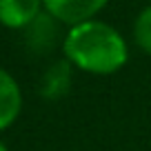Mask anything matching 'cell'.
Wrapping results in <instances>:
<instances>
[{
  "instance_id": "3",
  "label": "cell",
  "mask_w": 151,
  "mask_h": 151,
  "mask_svg": "<svg viewBox=\"0 0 151 151\" xmlns=\"http://www.w3.org/2000/svg\"><path fill=\"white\" fill-rule=\"evenodd\" d=\"M109 0H42L45 11L60 20L67 29L73 24L93 20L107 7Z\"/></svg>"
},
{
  "instance_id": "2",
  "label": "cell",
  "mask_w": 151,
  "mask_h": 151,
  "mask_svg": "<svg viewBox=\"0 0 151 151\" xmlns=\"http://www.w3.org/2000/svg\"><path fill=\"white\" fill-rule=\"evenodd\" d=\"M62 27L65 24L60 20H56L51 14L42 11L27 29L20 31L22 33V40H24V47L31 53H36V56H47V53H51L58 47L62 49L65 33H67Z\"/></svg>"
},
{
  "instance_id": "4",
  "label": "cell",
  "mask_w": 151,
  "mask_h": 151,
  "mask_svg": "<svg viewBox=\"0 0 151 151\" xmlns=\"http://www.w3.org/2000/svg\"><path fill=\"white\" fill-rule=\"evenodd\" d=\"M73 71H76V67L67 58L51 62L45 69L42 78H40V96L45 100L65 98L71 91V85H73Z\"/></svg>"
},
{
  "instance_id": "7",
  "label": "cell",
  "mask_w": 151,
  "mask_h": 151,
  "mask_svg": "<svg viewBox=\"0 0 151 151\" xmlns=\"http://www.w3.org/2000/svg\"><path fill=\"white\" fill-rule=\"evenodd\" d=\"M133 42L151 56V5H147L133 22Z\"/></svg>"
},
{
  "instance_id": "8",
  "label": "cell",
  "mask_w": 151,
  "mask_h": 151,
  "mask_svg": "<svg viewBox=\"0 0 151 151\" xmlns=\"http://www.w3.org/2000/svg\"><path fill=\"white\" fill-rule=\"evenodd\" d=\"M0 151H9V149H7V145H5L2 140H0Z\"/></svg>"
},
{
  "instance_id": "1",
  "label": "cell",
  "mask_w": 151,
  "mask_h": 151,
  "mask_svg": "<svg viewBox=\"0 0 151 151\" xmlns=\"http://www.w3.org/2000/svg\"><path fill=\"white\" fill-rule=\"evenodd\" d=\"M62 53L78 71L111 76L127 65L129 45L113 24L93 18L67 29Z\"/></svg>"
},
{
  "instance_id": "6",
  "label": "cell",
  "mask_w": 151,
  "mask_h": 151,
  "mask_svg": "<svg viewBox=\"0 0 151 151\" xmlns=\"http://www.w3.org/2000/svg\"><path fill=\"white\" fill-rule=\"evenodd\" d=\"M22 111V91L16 78L0 67V131L9 129Z\"/></svg>"
},
{
  "instance_id": "5",
  "label": "cell",
  "mask_w": 151,
  "mask_h": 151,
  "mask_svg": "<svg viewBox=\"0 0 151 151\" xmlns=\"http://www.w3.org/2000/svg\"><path fill=\"white\" fill-rule=\"evenodd\" d=\"M42 11V0H0V24L14 31H22Z\"/></svg>"
}]
</instances>
